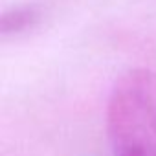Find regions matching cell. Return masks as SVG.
I'll return each instance as SVG.
<instances>
[{
  "label": "cell",
  "instance_id": "1",
  "mask_svg": "<svg viewBox=\"0 0 156 156\" xmlns=\"http://www.w3.org/2000/svg\"><path fill=\"white\" fill-rule=\"evenodd\" d=\"M107 134L112 156H156V72L136 68L116 81Z\"/></svg>",
  "mask_w": 156,
  "mask_h": 156
},
{
  "label": "cell",
  "instance_id": "2",
  "mask_svg": "<svg viewBox=\"0 0 156 156\" xmlns=\"http://www.w3.org/2000/svg\"><path fill=\"white\" fill-rule=\"evenodd\" d=\"M39 20V11L35 6H22L13 8L2 17V33L4 35H15L24 31L26 28H31Z\"/></svg>",
  "mask_w": 156,
  "mask_h": 156
}]
</instances>
